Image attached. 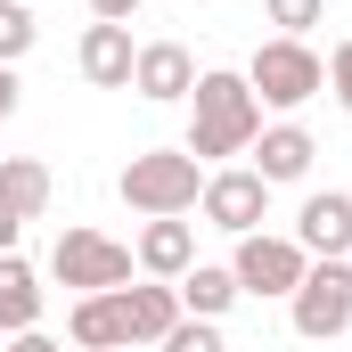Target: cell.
<instances>
[{
  "instance_id": "6da1fadb",
  "label": "cell",
  "mask_w": 352,
  "mask_h": 352,
  "mask_svg": "<svg viewBox=\"0 0 352 352\" xmlns=\"http://www.w3.org/2000/svg\"><path fill=\"white\" fill-rule=\"evenodd\" d=\"M263 140V98L246 90V74H230V66H205L197 90H188V156L197 164H230V156H246Z\"/></svg>"
},
{
  "instance_id": "7a4b0ae2",
  "label": "cell",
  "mask_w": 352,
  "mask_h": 352,
  "mask_svg": "<svg viewBox=\"0 0 352 352\" xmlns=\"http://www.w3.org/2000/svg\"><path fill=\"white\" fill-rule=\"evenodd\" d=\"M115 188H123V205H131L140 221H173V213H188V205L205 197V164H197L188 148H140Z\"/></svg>"
},
{
  "instance_id": "3957f363",
  "label": "cell",
  "mask_w": 352,
  "mask_h": 352,
  "mask_svg": "<svg viewBox=\"0 0 352 352\" xmlns=\"http://www.w3.org/2000/svg\"><path fill=\"white\" fill-rule=\"evenodd\" d=\"M246 90L278 107V115H295V107H311L320 90H328V58L311 50V41H287V33H270L263 50L246 58Z\"/></svg>"
},
{
  "instance_id": "277c9868",
  "label": "cell",
  "mask_w": 352,
  "mask_h": 352,
  "mask_svg": "<svg viewBox=\"0 0 352 352\" xmlns=\"http://www.w3.org/2000/svg\"><path fill=\"white\" fill-rule=\"evenodd\" d=\"M50 278L74 287V295H115V287H131V246L107 238V230H58Z\"/></svg>"
},
{
  "instance_id": "5b68a950",
  "label": "cell",
  "mask_w": 352,
  "mask_h": 352,
  "mask_svg": "<svg viewBox=\"0 0 352 352\" xmlns=\"http://www.w3.org/2000/svg\"><path fill=\"white\" fill-rule=\"evenodd\" d=\"M287 320H295V336H311V344L344 336L352 328V263H311L303 287L287 295Z\"/></svg>"
},
{
  "instance_id": "8992f818",
  "label": "cell",
  "mask_w": 352,
  "mask_h": 352,
  "mask_svg": "<svg viewBox=\"0 0 352 352\" xmlns=\"http://www.w3.org/2000/svg\"><path fill=\"white\" fill-rule=\"evenodd\" d=\"M197 213L213 221V230H230V238H254L270 213V180L254 164H213L205 173V197H197Z\"/></svg>"
},
{
  "instance_id": "52a82bcc",
  "label": "cell",
  "mask_w": 352,
  "mask_h": 352,
  "mask_svg": "<svg viewBox=\"0 0 352 352\" xmlns=\"http://www.w3.org/2000/svg\"><path fill=\"white\" fill-rule=\"evenodd\" d=\"M230 270H238V295H278V303H287V295L303 287L311 254H303L295 238H270V230H254V238H238Z\"/></svg>"
},
{
  "instance_id": "ba28073f",
  "label": "cell",
  "mask_w": 352,
  "mask_h": 352,
  "mask_svg": "<svg viewBox=\"0 0 352 352\" xmlns=\"http://www.w3.org/2000/svg\"><path fill=\"white\" fill-rule=\"evenodd\" d=\"M295 246L311 263H352V197L344 188H311L295 213Z\"/></svg>"
},
{
  "instance_id": "9c48e42d",
  "label": "cell",
  "mask_w": 352,
  "mask_h": 352,
  "mask_svg": "<svg viewBox=\"0 0 352 352\" xmlns=\"http://www.w3.org/2000/svg\"><path fill=\"white\" fill-rule=\"evenodd\" d=\"M131 90H140L148 107H180V98L197 90V58H188L180 41H140V58H131Z\"/></svg>"
},
{
  "instance_id": "30bf717a",
  "label": "cell",
  "mask_w": 352,
  "mask_h": 352,
  "mask_svg": "<svg viewBox=\"0 0 352 352\" xmlns=\"http://www.w3.org/2000/svg\"><path fill=\"white\" fill-rule=\"evenodd\" d=\"M131 58H140L131 25H90L82 50H74V66H82V82H90V90H131Z\"/></svg>"
},
{
  "instance_id": "8fae6325",
  "label": "cell",
  "mask_w": 352,
  "mask_h": 352,
  "mask_svg": "<svg viewBox=\"0 0 352 352\" xmlns=\"http://www.w3.org/2000/svg\"><path fill=\"white\" fill-rule=\"evenodd\" d=\"M246 156H254V173H263L270 188H287V180H303V173H311L320 140H311L303 123H263V140H254Z\"/></svg>"
},
{
  "instance_id": "7c38bea8",
  "label": "cell",
  "mask_w": 352,
  "mask_h": 352,
  "mask_svg": "<svg viewBox=\"0 0 352 352\" xmlns=\"http://www.w3.org/2000/svg\"><path fill=\"white\" fill-rule=\"evenodd\" d=\"M115 303H123V336L131 344H164L180 328V295L164 278H148V287H115Z\"/></svg>"
},
{
  "instance_id": "4fadbf2b",
  "label": "cell",
  "mask_w": 352,
  "mask_h": 352,
  "mask_svg": "<svg viewBox=\"0 0 352 352\" xmlns=\"http://www.w3.org/2000/svg\"><path fill=\"white\" fill-rule=\"evenodd\" d=\"M131 263L148 270V278H164V287H173L180 270L197 263V230H188V221H148V230H140V246H131Z\"/></svg>"
},
{
  "instance_id": "5bb4252c",
  "label": "cell",
  "mask_w": 352,
  "mask_h": 352,
  "mask_svg": "<svg viewBox=\"0 0 352 352\" xmlns=\"http://www.w3.org/2000/svg\"><path fill=\"white\" fill-rule=\"evenodd\" d=\"M173 295H180L188 320H221V311L238 303V270H230V263H188L173 278Z\"/></svg>"
},
{
  "instance_id": "9a60e30c",
  "label": "cell",
  "mask_w": 352,
  "mask_h": 352,
  "mask_svg": "<svg viewBox=\"0 0 352 352\" xmlns=\"http://www.w3.org/2000/svg\"><path fill=\"white\" fill-rule=\"evenodd\" d=\"M66 336H74L82 352H131V336H123V303H115V295H74Z\"/></svg>"
},
{
  "instance_id": "2e32d148",
  "label": "cell",
  "mask_w": 352,
  "mask_h": 352,
  "mask_svg": "<svg viewBox=\"0 0 352 352\" xmlns=\"http://www.w3.org/2000/svg\"><path fill=\"white\" fill-rule=\"evenodd\" d=\"M0 328L8 336L41 328V270L25 263V254H0Z\"/></svg>"
},
{
  "instance_id": "e0dca14e",
  "label": "cell",
  "mask_w": 352,
  "mask_h": 352,
  "mask_svg": "<svg viewBox=\"0 0 352 352\" xmlns=\"http://www.w3.org/2000/svg\"><path fill=\"white\" fill-rule=\"evenodd\" d=\"M0 205L16 221H41L50 213V164L41 156H0Z\"/></svg>"
},
{
  "instance_id": "ac0fdd59",
  "label": "cell",
  "mask_w": 352,
  "mask_h": 352,
  "mask_svg": "<svg viewBox=\"0 0 352 352\" xmlns=\"http://www.w3.org/2000/svg\"><path fill=\"white\" fill-rule=\"evenodd\" d=\"M33 41H41L33 8H25V0H0V66H16V58H25Z\"/></svg>"
},
{
  "instance_id": "d6986e66",
  "label": "cell",
  "mask_w": 352,
  "mask_h": 352,
  "mask_svg": "<svg viewBox=\"0 0 352 352\" xmlns=\"http://www.w3.org/2000/svg\"><path fill=\"white\" fill-rule=\"evenodd\" d=\"M263 16L287 33V41H311V25L328 16V0H263Z\"/></svg>"
},
{
  "instance_id": "ffe728a7",
  "label": "cell",
  "mask_w": 352,
  "mask_h": 352,
  "mask_svg": "<svg viewBox=\"0 0 352 352\" xmlns=\"http://www.w3.org/2000/svg\"><path fill=\"white\" fill-rule=\"evenodd\" d=\"M156 352H230V336H221V320H188V311H180V328Z\"/></svg>"
},
{
  "instance_id": "44dd1931",
  "label": "cell",
  "mask_w": 352,
  "mask_h": 352,
  "mask_svg": "<svg viewBox=\"0 0 352 352\" xmlns=\"http://www.w3.org/2000/svg\"><path fill=\"white\" fill-rule=\"evenodd\" d=\"M328 90H336V107L352 115V41H336V50H328Z\"/></svg>"
},
{
  "instance_id": "7402d4cb",
  "label": "cell",
  "mask_w": 352,
  "mask_h": 352,
  "mask_svg": "<svg viewBox=\"0 0 352 352\" xmlns=\"http://www.w3.org/2000/svg\"><path fill=\"white\" fill-rule=\"evenodd\" d=\"M140 0H90V25H131Z\"/></svg>"
},
{
  "instance_id": "603a6c76",
  "label": "cell",
  "mask_w": 352,
  "mask_h": 352,
  "mask_svg": "<svg viewBox=\"0 0 352 352\" xmlns=\"http://www.w3.org/2000/svg\"><path fill=\"white\" fill-rule=\"evenodd\" d=\"M8 352H66L58 336H41V328H25V336H8Z\"/></svg>"
},
{
  "instance_id": "cb8c5ba5",
  "label": "cell",
  "mask_w": 352,
  "mask_h": 352,
  "mask_svg": "<svg viewBox=\"0 0 352 352\" xmlns=\"http://www.w3.org/2000/svg\"><path fill=\"white\" fill-rule=\"evenodd\" d=\"M16 90H25V82H16V66H0V123L16 115Z\"/></svg>"
},
{
  "instance_id": "d4e9b609",
  "label": "cell",
  "mask_w": 352,
  "mask_h": 352,
  "mask_svg": "<svg viewBox=\"0 0 352 352\" xmlns=\"http://www.w3.org/2000/svg\"><path fill=\"white\" fill-rule=\"evenodd\" d=\"M16 238H25V221H16V213L0 205V254H16Z\"/></svg>"
}]
</instances>
